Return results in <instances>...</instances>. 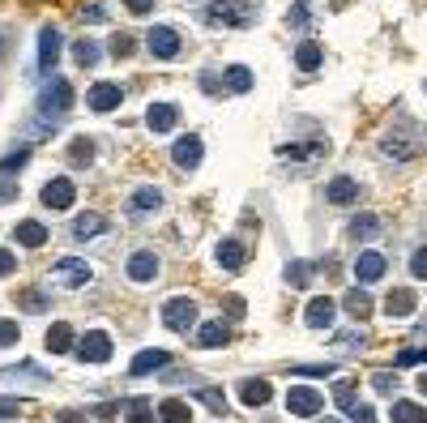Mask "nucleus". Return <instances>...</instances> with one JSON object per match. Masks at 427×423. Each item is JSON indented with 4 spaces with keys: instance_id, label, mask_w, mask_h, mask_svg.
Returning a JSON list of instances; mask_svg holds the SVG:
<instances>
[{
    "instance_id": "nucleus-1",
    "label": "nucleus",
    "mask_w": 427,
    "mask_h": 423,
    "mask_svg": "<svg viewBox=\"0 0 427 423\" xmlns=\"http://www.w3.org/2000/svg\"><path fill=\"white\" fill-rule=\"evenodd\" d=\"M257 17H261V0H210V9H205L210 26H235V30H244Z\"/></svg>"
},
{
    "instance_id": "nucleus-2",
    "label": "nucleus",
    "mask_w": 427,
    "mask_h": 423,
    "mask_svg": "<svg viewBox=\"0 0 427 423\" xmlns=\"http://www.w3.org/2000/svg\"><path fill=\"white\" fill-rule=\"evenodd\" d=\"M68 111H73V86L51 73V81L38 90V116L43 120H64Z\"/></svg>"
},
{
    "instance_id": "nucleus-3",
    "label": "nucleus",
    "mask_w": 427,
    "mask_h": 423,
    "mask_svg": "<svg viewBox=\"0 0 427 423\" xmlns=\"http://www.w3.org/2000/svg\"><path fill=\"white\" fill-rule=\"evenodd\" d=\"M398 128H402V133H393V128L385 133V154H393V158H415V154L423 150V128L411 124L406 116L398 120Z\"/></svg>"
},
{
    "instance_id": "nucleus-4",
    "label": "nucleus",
    "mask_w": 427,
    "mask_h": 423,
    "mask_svg": "<svg viewBox=\"0 0 427 423\" xmlns=\"http://www.w3.org/2000/svg\"><path fill=\"white\" fill-rule=\"evenodd\" d=\"M321 411H325L321 389H312V385H291L287 389V415L291 419H317Z\"/></svg>"
},
{
    "instance_id": "nucleus-5",
    "label": "nucleus",
    "mask_w": 427,
    "mask_h": 423,
    "mask_svg": "<svg viewBox=\"0 0 427 423\" xmlns=\"http://www.w3.org/2000/svg\"><path fill=\"white\" fill-rule=\"evenodd\" d=\"M47 282H60V287L77 291V287L94 282V270H90V261H81V257H64V261H56V265H51Z\"/></svg>"
},
{
    "instance_id": "nucleus-6",
    "label": "nucleus",
    "mask_w": 427,
    "mask_h": 423,
    "mask_svg": "<svg viewBox=\"0 0 427 423\" xmlns=\"http://www.w3.org/2000/svg\"><path fill=\"white\" fill-rule=\"evenodd\" d=\"M158 317H163V325H167L171 334H188V330L197 325V304H192L188 295H175V300H167V304H163V312H158Z\"/></svg>"
},
{
    "instance_id": "nucleus-7",
    "label": "nucleus",
    "mask_w": 427,
    "mask_h": 423,
    "mask_svg": "<svg viewBox=\"0 0 427 423\" xmlns=\"http://www.w3.org/2000/svg\"><path fill=\"white\" fill-rule=\"evenodd\" d=\"M145 47H150L154 60H175V56H180V30H175V26H150Z\"/></svg>"
},
{
    "instance_id": "nucleus-8",
    "label": "nucleus",
    "mask_w": 427,
    "mask_h": 423,
    "mask_svg": "<svg viewBox=\"0 0 427 423\" xmlns=\"http://www.w3.org/2000/svg\"><path fill=\"white\" fill-rule=\"evenodd\" d=\"M120 103H124V90H120L115 81H94V86H90V94H86V107H90V111H98V116L115 111Z\"/></svg>"
},
{
    "instance_id": "nucleus-9",
    "label": "nucleus",
    "mask_w": 427,
    "mask_h": 423,
    "mask_svg": "<svg viewBox=\"0 0 427 423\" xmlns=\"http://www.w3.org/2000/svg\"><path fill=\"white\" fill-rule=\"evenodd\" d=\"M201 137L197 133H184V137H175V146H171V163L180 167V171H197L201 167Z\"/></svg>"
},
{
    "instance_id": "nucleus-10",
    "label": "nucleus",
    "mask_w": 427,
    "mask_h": 423,
    "mask_svg": "<svg viewBox=\"0 0 427 423\" xmlns=\"http://www.w3.org/2000/svg\"><path fill=\"white\" fill-rule=\"evenodd\" d=\"M38 201H43L47 210H68V205L77 201V184H73V180H60V175H56V180H47V184H43Z\"/></svg>"
},
{
    "instance_id": "nucleus-11",
    "label": "nucleus",
    "mask_w": 427,
    "mask_h": 423,
    "mask_svg": "<svg viewBox=\"0 0 427 423\" xmlns=\"http://www.w3.org/2000/svg\"><path fill=\"white\" fill-rule=\"evenodd\" d=\"M385 270H389V261H385V253H376V248H368V253H359V257H355V282H359V287L381 282V278H385Z\"/></svg>"
},
{
    "instance_id": "nucleus-12",
    "label": "nucleus",
    "mask_w": 427,
    "mask_h": 423,
    "mask_svg": "<svg viewBox=\"0 0 427 423\" xmlns=\"http://www.w3.org/2000/svg\"><path fill=\"white\" fill-rule=\"evenodd\" d=\"M77 360L81 364H107L111 360V338L103 330H90L81 342H77Z\"/></svg>"
},
{
    "instance_id": "nucleus-13",
    "label": "nucleus",
    "mask_w": 427,
    "mask_h": 423,
    "mask_svg": "<svg viewBox=\"0 0 427 423\" xmlns=\"http://www.w3.org/2000/svg\"><path fill=\"white\" fill-rule=\"evenodd\" d=\"M154 278H158V257H154V248H137V253L128 257V282L145 287V282H154Z\"/></svg>"
},
{
    "instance_id": "nucleus-14",
    "label": "nucleus",
    "mask_w": 427,
    "mask_h": 423,
    "mask_svg": "<svg viewBox=\"0 0 427 423\" xmlns=\"http://www.w3.org/2000/svg\"><path fill=\"white\" fill-rule=\"evenodd\" d=\"M415 308H419V295H415L411 287H398V291H389V295H385V317H393V321L415 317Z\"/></svg>"
},
{
    "instance_id": "nucleus-15",
    "label": "nucleus",
    "mask_w": 427,
    "mask_h": 423,
    "mask_svg": "<svg viewBox=\"0 0 427 423\" xmlns=\"http://www.w3.org/2000/svg\"><path fill=\"white\" fill-rule=\"evenodd\" d=\"M56 60H60V30L47 21V26L38 30V68H43V73H51V68H56Z\"/></svg>"
},
{
    "instance_id": "nucleus-16",
    "label": "nucleus",
    "mask_w": 427,
    "mask_h": 423,
    "mask_svg": "<svg viewBox=\"0 0 427 423\" xmlns=\"http://www.w3.org/2000/svg\"><path fill=\"white\" fill-rule=\"evenodd\" d=\"M145 124H150V133H171L180 124V107L175 103H150L145 107Z\"/></svg>"
},
{
    "instance_id": "nucleus-17",
    "label": "nucleus",
    "mask_w": 427,
    "mask_h": 423,
    "mask_svg": "<svg viewBox=\"0 0 427 423\" xmlns=\"http://www.w3.org/2000/svg\"><path fill=\"white\" fill-rule=\"evenodd\" d=\"M334 312H338V304H334L329 295H317V300H308L304 321H308V330H329V325H334Z\"/></svg>"
},
{
    "instance_id": "nucleus-18",
    "label": "nucleus",
    "mask_w": 427,
    "mask_h": 423,
    "mask_svg": "<svg viewBox=\"0 0 427 423\" xmlns=\"http://www.w3.org/2000/svg\"><path fill=\"white\" fill-rule=\"evenodd\" d=\"M325 201H329V205H351V201H359V180H351V175L329 180V184H325Z\"/></svg>"
},
{
    "instance_id": "nucleus-19",
    "label": "nucleus",
    "mask_w": 427,
    "mask_h": 423,
    "mask_svg": "<svg viewBox=\"0 0 427 423\" xmlns=\"http://www.w3.org/2000/svg\"><path fill=\"white\" fill-rule=\"evenodd\" d=\"M43 347H47L51 355H64V351H73V347H77V338H73V325H68V321H56V325L43 334Z\"/></svg>"
},
{
    "instance_id": "nucleus-20",
    "label": "nucleus",
    "mask_w": 427,
    "mask_h": 423,
    "mask_svg": "<svg viewBox=\"0 0 427 423\" xmlns=\"http://www.w3.org/2000/svg\"><path fill=\"white\" fill-rule=\"evenodd\" d=\"M13 235H17L21 248H43V244H47V227H43L38 218H21V223L13 227Z\"/></svg>"
},
{
    "instance_id": "nucleus-21",
    "label": "nucleus",
    "mask_w": 427,
    "mask_h": 423,
    "mask_svg": "<svg viewBox=\"0 0 427 423\" xmlns=\"http://www.w3.org/2000/svg\"><path fill=\"white\" fill-rule=\"evenodd\" d=\"M171 364V351H141V355H133V364H128V372L133 377H145V372H158V368H167Z\"/></svg>"
},
{
    "instance_id": "nucleus-22",
    "label": "nucleus",
    "mask_w": 427,
    "mask_h": 423,
    "mask_svg": "<svg viewBox=\"0 0 427 423\" xmlns=\"http://www.w3.org/2000/svg\"><path fill=\"white\" fill-rule=\"evenodd\" d=\"M269 398H274L269 381H261V377H248V381H240V402H244V407H265Z\"/></svg>"
},
{
    "instance_id": "nucleus-23",
    "label": "nucleus",
    "mask_w": 427,
    "mask_h": 423,
    "mask_svg": "<svg viewBox=\"0 0 427 423\" xmlns=\"http://www.w3.org/2000/svg\"><path fill=\"white\" fill-rule=\"evenodd\" d=\"M158 205H163V193H158V188H137V193L128 197V214H133V218H145V214H154Z\"/></svg>"
},
{
    "instance_id": "nucleus-24",
    "label": "nucleus",
    "mask_w": 427,
    "mask_h": 423,
    "mask_svg": "<svg viewBox=\"0 0 427 423\" xmlns=\"http://www.w3.org/2000/svg\"><path fill=\"white\" fill-rule=\"evenodd\" d=\"M214 257H218V265H222V270H244V261H248V248H244V240H222Z\"/></svg>"
},
{
    "instance_id": "nucleus-25",
    "label": "nucleus",
    "mask_w": 427,
    "mask_h": 423,
    "mask_svg": "<svg viewBox=\"0 0 427 423\" xmlns=\"http://www.w3.org/2000/svg\"><path fill=\"white\" fill-rule=\"evenodd\" d=\"M342 308H346L355 321H364V317H372V295H368L364 287H351V291L342 295Z\"/></svg>"
},
{
    "instance_id": "nucleus-26",
    "label": "nucleus",
    "mask_w": 427,
    "mask_h": 423,
    "mask_svg": "<svg viewBox=\"0 0 427 423\" xmlns=\"http://www.w3.org/2000/svg\"><path fill=\"white\" fill-rule=\"evenodd\" d=\"M321 60H325V47H321V43H312V39H308V43H299V47H295V64H299L304 73H317V68H321Z\"/></svg>"
},
{
    "instance_id": "nucleus-27",
    "label": "nucleus",
    "mask_w": 427,
    "mask_h": 423,
    "mask_svg": "<svg viewBox=\"0 0 427 423\" xmlns=\"http://www.w3.org/2000/svg\"><path fill=\"white\" fill-rule=\"evenodd\" d=\"M381 214H355L351 218V240H372V235H381Z\"/></svg>"
},
{
    "instance_id": "nucleus-28",
    "label": "nucleus",
    "mask_w": 427,
    "mask_h": 423,
    "mask_svg": "<svg viewBox=\"0 0 427 423\" xmlns=\"http://www.w3.org/2000/svg\"><path fill=\"white\" fill-rule=\"evenodd\" d=\"M222 77H227V90H235V94H248V90L257 86V81H252V68H248V64H231V68H227Z\"/></svg>"
},
{
    "instance_id": "nucleus-29",
    "label": "nucleus",
    "mask_w": 427,
    "mask_h": 423,
    "mask_svg": "<svg viewBox=\"0 0 427 423\" xmlns=\"http://www.w3.org/2000/svg\"><path fill=\"white\" fill-rule=\"evenodd\" d=\"M64 154H68L73 167H90V163H94V141H90V137H73Z\"/></svg>"
},
{
    "instance_id": "nucleus-30",
    "label": "nucleus",
    "mask_w": 427,
    "mask_h": 423,
    "mask_svg": "<svg viewBox=\"0 0 427 423\" xmlns=\"http://www.w3.org/2000/svg\"><path fill=\"white\" fill-rule=\"evenodd\" d=\"M329 154V141H308L304 146H278V158H325Z\"/></svg>"
},
{
    "instance_id": "nucleus-31",
    "label": "nucleus",
    "mask_w": 427,
    "mask_h": 423,
    "mask_svg": "<svg viewBox=\"0 0 427 423\" xmlns=\"http://www.w3.org/2000/svg\"><path fill=\"white\" fill-rule=\"evenodd\" d=\"M107 227H111V223H107L103 214H81V218L73 223V235H77V240H90V235H103Z\"/></svg>"
},
{
    "instance_id": "nucleus-32",
    "label": "nucleus",
    "mask_w": 427,
    "mask_h": 423,
    "mask_svg": "<svg viewBox=\"0 0 427 423\" xmlns=\"http://www.w3.org/2000/svg\"><path fill=\"white\" fill-rule=\"evenodd\" d=\"M227 338H231V330H227L222 321H205V325L197 330V342H201V347H227Z\"/></svg>"
},
{
    "instance_id": "nucleus-33",
    "label": "nucleus",
    "mask_w": 427,
    "mask_h": 423,
    "mask_svg": "<svg viewBox=\"0 0 427 423\" xmlns=\"http://www.w3.org/2000/svg\"><path fill=\"white\" fill-rule=\"evenodd\" d=\"M389 423H427V407H419V402H393Z\"/></svg>"
},
{
    "instance_id": "nucleus-34",
    "label": "nucleus",
    "mask_w": 427,
    "mask_h": 423,
    "mask_svg": "<svg viewBox=\"0 0 427 423\" xmlns=\"http://www.w3.org/2000/svg\"><path fill=\"white\" fill-rule=\"evenodd\" d=\"M188 419H192V407L180 402V398H167V402L158 407V423H188Z\"/></svg>"
},
{
    "instance_id": "nucleus-35",
    "label": "nucleus",
    "mask_w": 427,
    "mask_h": 423,
    "mask_svg": "<svg viewBox=\"0 0 427 423\" xmlns=\"http://www.w3.org/2000/svg\"><path fill=\"white\" fill-rule=\"evenodd\" d=\"M98 56H103V51H98V43H94V39H77V43H73V60H77L81 68H94V64H98Z\"/></svg>"
},
{
    "instance_id": "nucleus-36",
    "label": "nucleus",
    "mask_w": 427,
    "mask_h": 423,
    "mask_svg": "<svg viewBox=\"0 0 427 423\" xmlns=\"http://www.w3.org/2000/svg\"><path fill=\"white\" fill-rule=\"evenodd\" d=\"M308 282H312V261H291V265H287V287L304 291Z\"/></svg>"
},
{
    "instance_id": "nucleus-37",
    "label": "nucleus",
    "mask_w": 427,
    "mask_h": 423,
    "mask_svg": "<svg viewBox=\"0 0 427 423\" xmlns=\"http://www.w3.org/2000/svg\"><path fill=\"white\" fill-rule=\"evenodd\" d=\"M368 385H372L376 394H385V398H389L402 381H398V368H393V372H389V368H381V372H372V381H368Z\"/></svg>"
},
{
    "instance_id": "nucleus-38",
    "label": "nucleus",
    "mask_w": 427,
    "mask_h": 423,
    "mask_svg": "<svg viewBox=\"0 0 427 423\" xmlns=\"http://www.w3.org/2000/svg\"><path fill=\"white\" fill-rule=\"evenodd\" d=\"M197 398H201V402H205L214 415H222V419H227V394H222V389H210V385H201V389H197Z\"/></svg>"
},
{
    "instance_id": "nucleus-39",
    "label": "nucleus",
    "mask_w": 427,
    "mask_h": 423,
    "mask_svg": "<svg viewBox=\"0 0 427 423\" xmlns=\"http://www.w3.org/2000/svg\"><path fill=\"white\" fill-rule=\"evenodd\" d=\"M419 364H427V347H406L393 360V368H419Z\"/></svg>"
},
{
    "instance_id": "nucleus-40",
    "label": "nucleus",
    "mask_w": 427,
    "mask_h": 423,
    "mask_svg": "<svg viewBox=\"0 0 427 423\" xmlns=\"http://www.w3.org/2000/svg\"><path fill=\"white\" fill-rule=\"evenodd\" d=\"M334 402L342 407V411H355L359 402H355V381H338L334 385Z\"/></svg>"
},
{
    "instance_id": "nucleus-41",
    "label": "nucleus",
    "mask_w": 427,
    "mask_h": 423,
    "mask_svg": "<svg viewBox=\"0 0 427 423\" xmlns=\"http://www.w3.org/2000/svg\"><path fill=\"white\" fill-rule=\"evenodd\" d=\"M107 51H111V56H115V60H128V56H133V51H137V39H133V34H115V39H111V47H107Z\"/></svg>"
},
{
    "instance_id": "nucleus-42",
    "label": "nucleus",
    "mask_w": 427,
    "mask_h": 423,
    "mask_svg": "<svg viewBox=\"0 0 427 423\" xmlns=\"http://www.w3.org/2000/svg\"><path fill=\"white\" fill-rule=\"evenodd\" d=\"M26 163H30V150L21 146V150H13V154H4V158H0V175H9V171H21Z\"/></svg>"
},
{
    "instance_id": "nucleus-43",
    "label": "nucleus",
    "mask_w": 427,
    "mask_h": 423,
    "mask_svg": "<svg viewBox=\"0 0 427 423\" xmlns=\"http://www.w3.org/2000/svg\"><path fill=\"white\" fill-rule=\"evenodd\" d=\"M128 423H158L150 415V402H145V398H133V402H128Z\"/></svg>"
},
{
    "instance_id": "nucleus-44",
    "label": "nucleus",
    "mask_w": 427,
    "mask_h": 423,
    "mask_svg": "<svg viewBox=\"0 0 427 423\" xmlns=\"http://www.w3.org/2000/svg\"><path fill=\"white\" fill-rule=\"evenodd\" d=\"M411 278H415V282H427V248H415V257H411Z\"/></svg>"
},
{
    "instance_id": "nucleus-45",
    "label": "nucleus",
    "mask_w": 427,
    "mask_h": 423,
    "mask_svg": "<svg viewBox=\"0 0 427 423\" xmlns=\"http://www.w3.org/2000/svg\"><path fill=\"white\" fill-rule=\"evenodd\" d=\"M338 368L334 364H304V368H295V377H334Z\"/></svg>"
},
{
    "instance_id": "nucleus-46",
    "label": "nucleus",
    "mask_w": 427,
    "mask_h": 423,
    "mask_svg": "<svg viewBox=\"0 0 427 423\" xmlns=\"http://www.w3.org/2000/svg\"><path fill=\"white\" fill-rule=\"evenodd\" d=\"M338 347H368V334L364 330H346V334H338Z\"/></svg>"
},
{
    "instance_id": "nucleus-47",
    "label": "nucleus",
    "mask_w": 427,
    "mask_h": 423,
    "mask_svg": "<svg viewBox=\"0 0 427 423\" xmlns=\"http://www.w3.org/2000/svg\"><path fill=\"white\" fill-rule=\"evenodd\" d=\"M21 338V330H17V321H0V347H13Z\"/></svg>"
},
{
    "instance_id": "nucleus-48",
    "label": "nucleus",
    "mask_w": 427,
    "mask_h": 423,
    "mask_svg": "<svg viewBox=\"0 0 427 423\" xmlns=\"http://www.w3.org/2000/svg\"><path fill=\"white\" fill-rule=\"evenodd\" d=\"M17 270V257H13V248H0V278H9Z\"/></svg>"
},
{
    "instance_id": "nucleus-49",
    "label": "nucleus",
    "mask_w": 427,
    "mask_h": 423,
    "mask_svg": "<svg viewBox=\"0 0 427 423\" xmlns=\"http://www.w3.org/2000/svg\"><path fill=\"white\" fill-rule=\"evenodd\" d=\"M124 9H128L133 17H145V13L154 9V0H124Z\"/></svg>"
},
{
    "instance_id": "nucleus-50",
    "label": "nucleus",
    "mask_w": 427,
    "mask_h": 423,
    "mask_svg": "<svg viewBox=\"0 0 427 423\" xmlns=\"http://www.w3.org/2000/svg\"><path fill=\"white\" fill-rule=\"evenodd\" d=\"M103 17H107L103 4H86V9H81V21H103Z\"/></svg>"
},
{
    "instance_id": "nucleus-51",
    "label": "nucleus",
    "mask_w": 427,
    "mask_h": 423,
    "mask_svg": "<svg viewBox=\"0 0 427 423\" xmlns=\"http://www.w3.org/2000/svg\"><path fill=\"white\" fill-rule=\"evenodd\" d=\"M351 419H355V423H381L372 407H355V411H351Z\"/></svg>"
},
{
    "instance_id": "nucleus-52",
    "label": "nucleus",
    "mask_w": 427,
    "mask_h": 423,
    "mask_svg": "<svg viewBox=\"0 0 427 423\" xmlns=\"http://www.w3.org/2000/svg\"><path fill=\"white\" fill-rule=\"evenodd\" d=\"M222 308H227L231 317H244V300H240V295H227V300H222Z\"/></svg>"
},
{
    "instance_id": "nucleus-53",
    "label": "nucleus",
    "mask_w": 427,
    "mask_h": 423,
    "mask_svg": "<svg viewBox=\"0 0 427 423\" xmlns=\"http://www.w3.org/2000/svg\"><path fill=\"white\" fill-rule=\"evenodd\" d=\"M287 21H295V26H308V4H295V13H287Z\"/></svg>"
},
{
    "instance_id": "nucleus-54",
    "label": "nucleus",
    "mask_w": 427,
    "mask_h": 423,
    "mask_svg": "<svg viewBox=\"0 0 427 423\" xmlns=\"http://www.w3.org/2000/svg\"><path fill=\"white\" fill-rule=\"evenodd\" d=\"M21 304H26V308H47V300H43L38 291H26V295H21Z\"/></svg>"
},
{
    "instance_id": "nucleus-55",
    "label": "nucleus",
    "mask_w": 427,
    "mask_h": 423,
    "mask_svg": "<svg viewBox=\"0 0 427 423\" xmlns=\"http://www.w3.org/2000/svg\"><path fill=\"white\" fill-rule=\"evenodd\" d=\"M9 197H17V184H13V180H0V201H9Z\"/></svg>"
},
{
    "instance_id": "nucleus-56",
    "label": "nucleus",
    "mask_w": 427,
    "mask_h": 423,
    "mask_svg": "<svg viewBox=\"0 0 427 423\" xmlns=\"http://www.w3.org/2000/svg\"><path fill=\"white\" fill-rule=\"evenodd\" d=\"M9 415H17V402H13V398H0V419H9Z\"/></svg>"
},
{
    "instance_id": "nucleus-57",
    "label": "nucleus",
    "mask_w": 427,
    "mask_h": 423,
    "mask_svg": "<svg viewBox=\"0 0 427 423\" xmlns=\"http://www.w3.org/2000/svg\"><path fill=\"white\" fill-rule=\"evenodd\" d=\"M56 419H60V423H86V415H77V411H60Z\"/></svg>"
},
{
    "instance_id": "nucleus-58",
    "label": "nucleus",
    "mask_w": 427,
    "mask_h": 423,
    "mask_svg": "<svg viewBox=\"0 0 427 423\" xmlns=\"http://www.w3.org/2000/svg\"><path fill=\"white\" fill-rule=\"evenodd\" d=\"M419 394H423V398H427V372H423V377H419Z\"/></svg>"
},
{
    "instance_id": "nucleus-59",
    "label": "nucleus",
    "mask_w": 427,
    "mask_h": 423,
    "mask_svg": "<svg viewBox=\"0 0 427 423\" xmlns=\"http://www.w3.org/2000/svg\"><path fill=\"white\" fill-rule=\"evenodd\" d=\"M321 423H338V419H321Z\"/></svg>"
}]
</instances>
